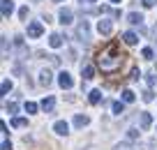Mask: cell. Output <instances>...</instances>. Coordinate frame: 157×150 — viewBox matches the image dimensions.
Returning <instances> with one entry per match:
<instances>
[{"label": "cell", "instance_id": "obj_1", "mask_svg": "<svg viewBox=\"0 0 157 150\" xmlns=\"http://www.w3.org/2000/svg\"><path fill=\"white\" fill-rule=\"evenodd\" d=\"M123 60H125V56L120 53L118 44H116V42H111V44H106V46H104L102 51L97 53L95 63H97V67L102 69L104 74H116L118 69L123 67Z\"/></svg>", "mask_w": 157, "mask_h": 150}, {"label": "cell", "instance_id": "obj_2", "mask_svg": "<svg viewBox=\"0 0 157 150\" xmlns=\"http://www.w3.org/2000/svg\"><path fill=\"white\" fill-rule=\"evenodd\" d=\"M42 33H44V25L39 23V21H33V23H28V37H30V39H37Z\"/></svg>", "mask_w": 157, "mask_h": 150}, {"label": "cell", "instance_id": "obj_3", "mask_svg": "<svg viewBox=\"0 0 157 150\" xmlns=\"http://www.w3.org/2000/svg\"><path fill=\"white\" fill-rule=\"evenodd\" d=\"M58 86L63 88V90H69V88L74 86V81H72V76H69V72H60V74H58Z\"/></svg>", "mask_w": 157, "mask_h": 150}, {"label": "cell", "instance_id": "obj_4", "mask_svg": "<svg viewBox=\"0 0 157 150\" xmlns=\"http://www.w3.org/2000/svg\"><path fill=\"white\" fill-rule=\"evenodd\" d=\"M76 37L78 39H90V28H88V21H81L76 25Z\"/></svg>", "mask_w": 157, "mask_h": 150}, {"label": "cell", "instance_id": "obj_5", "mask_svg": "<svg viewBox=\"0 0 157 150\" xmlns=\"http://www.w3.org/2000/svg\"><path fill=\"white\" fill-rule=\"evenodd\" d=\"M97 30H99V35H111V33H113V23H111L109 19H102V21L97 23Z\"/></svg>", "mask_w": 157, "mask_h": 150}, {"label": "cell", "instance_id": "obj_6", "mask_svg": "<svg viewBox=\"0 0 157 150\" xmlns=\"http://www.w3.org/2000/svg\"><path fill=\"white\" fill-rule=\"evenodd\" d=\"M0 10H2V16H5V19H10L12 12H14V0H2V2H0Z\"/></svg>", "mask_w": 157, "mask_h": 150}, {"label": "cell", "instance_id": "obj_7", "mask_svg": "<svg viewBox=\"0 0 157 150\" xmlns=\"http://www.w3.org/2000/svg\"><path fill=\"white\" fill-rule=\"evenodd\" d=\"M51 81H53V76H51V72L49 69H42V72H39V86H51Z\"/></svg>", "mask_w": 157, "mask_h": 150}, {"label": "cell", "instance_id": "obj_8", "mask_svg": "<svg viewBox=\"0 0 157 150\" xmlns=\"http://www.w3.org/2000/svg\"><path fill=\"white\" fill-rule=\"evenodd\" d=\"M53 132H56V134H58V136H65V134H67V132H69V125H67V122H65V120H58V122H56V125H53Z\"/></svg>", "mask_w": 157, "mask_h": 150}, {"label": "cell", "instance_id": "obj_9", "mask_svg": "<svg viewBox=\"0 0 157 150\" xmlns=\"http://www.w3.org/2000/svg\"><path fill=\"white\" fill-rule=\"evenodd\" d=\"M58 16H60V23H63V25L72 23V12H69V10H65V7L58 12Z\"/></svg>", "mask_w": 157, "mask_h": 150}, {"label": "cell", "instance_id": "obj_10", "mask_svg": "<svg viewBox=\"0 0 157 150\" xmlns=\"http://www.w3.org/2000/svg\"><path fill=\"white\" fill-rule=\"evenodd\" d=\"M53 106H56V99H53V97H44V99H42V109H44L46 113L53 111Z\"/></svg>", "mask_w": 157, "mask_h": 150}, {"label": "cell", "instance_id": "obj_11", "mask_svg": "<svg viewBox=\"0 0 157 150\" xmlns=\"http://www.w3.org/2000/svg\"><path fill=\"white\" fill-rule=\"evenodd\" d=\"M81 76H83V81H90V79L95 76V67L93 65H86V67L81 69Z\"/></svg>", "mask_w": 157, "mask_h": 150}, {"label": "cell", "instance_id": "obj_12", "mask_svg": "<svg viewBox=\"0 0 157 150\" xmlns=\"http://www.w3.org/2000/svg\"><path fill=\"white\" fill-rule=\"evenodd\" d=\"M123 39H125V44H129V46H134V44L139 42V37H136V33H132V30H127V33L123 35Z\"/></svg>", "mask_w": 157, "mask_h": 150}, {"label": "cell", "instance_id": "obj_13", "mask_svg": "<svg viewBox=\"0 0 157 150\" xmlns=\"http://www.w3.org/2000/svg\"><path fill=\"white\" fill-rule=\"evenodd\" d=\"M127 21H129L132 25H141V23H143V16L136 14V12H129V14H127Z\"/></svg>", "mask_w": 157, "mask_h": 150}, {"label": "cell", "instance_id": "obj_14", "mask_svg": "<svg viewBox=\"0 0 157 150\" xmlns=\"http://www.w3.org/2000/svg\"><path fill=\"white\" fill-rule=\"evenodd\" d=\"M88 122H90L88 116H81V113H78V116H74V125H76V127H86Z\"/></svg>", "mask_w": 157, "mask_h": 150}, {"label": "cell", "instance_id": "obj_15", "mask_svg": "<svg viewBox=\"0 0 157 150\" xmlns=\"http://www.w3.org/2000/svg\"><path fill=\"white\" fill-rule=\"evenodd\" d=\"M150 125H152L150 113H141V129H150Z\"/></svg>", "mask_w": 157, "mask_h": 150}, {"label": "cell", "instance_id": "obj_16", "mask_svg": "<svg viewBox=\"0 0 157 150\" xmlns=\"http://www.w3.org/2000/svg\"><path fill=\"white\" fill-rule=\"evenodd\" d=\"M49 44H51V48H60V46H63V37H60V35H51Z\"/></svg>", "mask_w": 157, "mask_h": 150}, {"label": "cell", "instance_id": "obj_17", "mask_svg": "<svg viewBox=\"0 0 157 150\" xmlns=\"http://www.w3.org/2000/svg\"><path fill=\"white\" fill-rule=\"evenodd\" d=\"M90 104H99L102 102V90H90Z\"/></svg>", "mask_w": 157, "mask_h": 150}, {"label": "cell", "instance_id": "obj_18", "mask_svg": "<svg viewBox=\"0 0 157 150\" xmlns=\"http://www.w3.org/2000/svg\"><path fill=\"white\" fill-rule=\"evenodd\" d=\"M111 109H113V113H116V116H120V113L125 111V102H113Z\"/></svg>", "mask_w": 157, "mask_h": 150}, {"label": "cell", "instance_id": "obj_19", "mask_svg": "<svg viewBox=\"0 0 157 150\" xmlns=\"http://www.w3.org/2000/svg\"><path fill=\"white\" fill-rule=\"evenodd\" d=\"M12 88H14V86H12V81H10V79H2V86H0V90H2V95H7V92H10Z\"/></svg>", "mask_w": 157, "mask_h": 150}, {"label": "cell", "instance_id": "obj_20", "mask_svg": "<svg viewBox=\"0 0 157 150\" xmlns=\"http://www.w3.org/2000/svg\"><path fill=\"white\" fill-rule=\"evenodd\" d=\"M12 127H28V120H25V118H14V120H12Z\"/></svg>", "mask_w": 157, "mask_h": 150}, {"label": "cell", "instance_id": "obj_21", "mask_svg": "<svg viewBox=\"0 0 157 150\" xmlns=\"http://www.w3.org/2000/svg\"><path fill=\"white\" fill-rule=\"evenodd\" d=\"M134 99H136V95L132 90H123V102H134Z\"/></svg>", "mask_w": 157, "mask_h": 150}, {"label": "cell", "instance_id": "obj_22", "mask_svg": "<svg viewBox=\"0 0 157 150\" xmlns=\"http://www.w3.org/2000/svg\"><path fill=\"white\" fill-rule=\"evenodd\" d=\"M25 113H37V104L35 102H25Z\"/></svg>", "mask_w": 157, "mask_h": 150}, {"label": "cell", "instance_id": "obj_23", "mask_svg": "<svg viewBox=\"0 0 157 150\" xmlns=\"http://www.w3.org/2000/svg\"><path fill=\"white\" fill-rule=\"evenodd\" d=\"M141 56H143V58H146V60H152V56H155V53H152V48H143V51H141Z\"/></svg>", "mask_w": 157, "mask_h": 150}, {"label": "cell", "instance_id": "obj_24", "mask_svg": "<svg viewBox=\"0 0 157 150\" xmlns=\"http://www.w3.org/2000/svg\"><path fill=\"white\" fill-rule=\"evenodd\" d=\"M129 79H132V81H139V79H141V72L134 67V69H132V74H129Z\"/></svg>", "mask_w": 157, "mask_h": 150}, {"label": "cell", "instance_id": "obj_25", "mask_svg": "<svg viewBox=\"0 0 157 150\" xmlns=\"http://www.w3.org/2000/svg\"><path fill=\"white\" fill-rule=\"evenodd\" d=\"M7 111H10V113H16V111H19V104H16V102H10V104H7Z\"/></svg>", "mask_w": 157, "mask_h": 150}, {"label": "cell", "instance_id": "obj_26", "mask_svg": "<svg viewBox=\"0 0 157 150\" xmlns=\"http://www.w3.org/2000/svg\"><path fill=\"white\" fill-rule=\"evenodd\" d=\"M19 19H21V21L28 19V7H21V10H19Z\"/></svg>", "mask_w": 157, "mask_h": 150}, {"label": "cell", "instance_id": "obj_27", "mask_svg": "<svg viewBox=\"0 0 157 150\" xmlns=\"http://www.w3.org/2000/svg\"><path fill=\"white\" fill-rule=\"evenodd\" d=\"M116 150H134V148H132L129 143H118V145H116Z\"/></svg>", "mask_w": 157, "mask_h": 150}, {"label": "cell", "instance_id": "obj_28", "mask_svg": "<svg viewBox=\"0 0 157 150\" xmlns=\"http://www.w3.org/2000/svg\"><path fill=\"white\" fill-rule=\"evenodd\" d=\"M143 102H152V92H150V90L143 92Z\"/></svg>", "mask_w": 157, "mask_h": 150}, {"label": "cell", "instance_id": "obj_29", "mask_svg": "<svg viewBox=\"0 0 157 150\" xmlns=\"http://www.w3.org/2000/svg\"><path fill=\"white\" fill-rule=\"evenodd\" d=\"M0 39H2V56L7 58V37H0Z\"/></svg>", "mask_w": 157, "mask_h": 150}, {"label": "cell", "instance_id": "obj_30", "mask_svg": "<svg viewBox=\"0 0 157 150\" xmlns=\"http://www.w3.org/2000/svg\"><path fill=\"white\" fill-rule=\"evenodd\" d=\"M141 2H143V7H155L157 0H141Z\"/></svg>", "mask_w": 157, "mask_h": 150}, {"label": "cell", "instance_id": "obj_31", "mask_svg": "<svg viewBox=\"0 0 157 150\" xmlns=\"http://www.w3.org/2000/svg\"><path fill=\"white\" fill-rule=\"evenodd\" d=\"M155 81H157L155 74H148V86H155Z\"/></svg>", "mask_w": 157, "mask_h": 150}, {"label": "cell", "instance_id": "obj_32", "mask_svg": "<svg viewBox=\"0 0 157 150\" xmlns=\"http://www.w3.org/2000/svg\"><path fill=\"white\" fill-rule=\"evenodd\" d=\"M2 150H12V143H10V141H7V139L2 141Z\"/></svg>", "mask_w": 157, "mask_h": 150}, {"label": "cell", "instance_id": "obj_33", "mask_svg": "<svg viewBox=\"0 0 157 150\" xmlns=\"http://www.w3.org/2000/svg\"><path fill=\"white\" fill-rule=\"evenodd\" d=\"M139 136V129H129V139H136Z\"/></svg>", "mask_w": 157, "mask_h": 150}, {"label": "cell", "instance_id": "obj_34", "mask_svg": "<svg viewBox=\"0 0 157 150\" xmlns=\"http://www.w3.org/2000/svg\"><path fill=\"white\" fill-rule=\"evenodd\" d=\"M109 2H113V5H120V2H123V0H109Z\"/></svg>", "mask_w": 157, "mask_h": 150}, {"label": "cell", "instance_id": "obj_35", "mask_svg": "<svg viewBox=\"0 0 157 150\" xmlns=\"http://www.w3.org/2000/svg\"><path fill=\"white\" fill-rule=\"evenodd\" d=\"M152 33H155V37H157V23H155V30H152Z\"/></svg>", "mask_w": 157, "mask_h": 150}, {"label": "cell", "instance_id": "obj_36", "mask_svg": "<svg viewBox=\"0 0 157 150\" xmlns=\"http://www.w3.org/2000/svg\"><path fill=\"white\" fill-rule=\"evenodd\" d=\"M88 2H97V0H88Z\"/></svg>", "mask_w": 157, "mask_h": 150}, {"label": "cell", "instance_id": "obj_37", "mask_svg": "<svg viewBox=\"0 0 157 150\" xmlns=\"http://www.w3.org/2000/svg\"><path fill=\"white\" fill-rule=\"evenodd\" d=\"M56 2H63V0H56Z\"/></svg>", "mask_w": 157, "mask_h": 150}]
</instances>
